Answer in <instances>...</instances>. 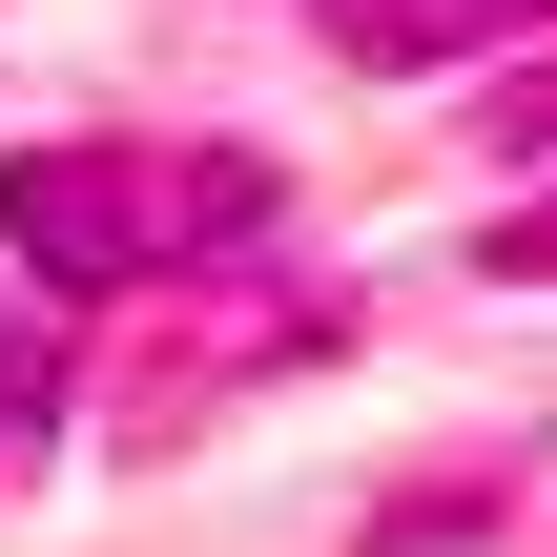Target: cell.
I'll return each instance as SVG.
<instances>
[{"mask_svg": "<svg viewBox=\"0 0 557 557\" xmlns=\"http://www.w3.org/2000/svg\"><path fill=\"white\" fill-rule=\"evenodd\" d=\"M227 227H269V165L248 145H103V124L0 145V248L41 289H145V269H207Z\"/></svg>", "mask_w": 557, "mask_h": 557, "instance_id": "6da1fadb", "label": "cell"}, {"mask_svg": "<svg viewBox=\"0 0 557 557\" xmlns=\"http://www.w3.org/2000/svg\"><path fill=\"white\" fill-rule=\"evenodd\" d=\"M557 0H331L351 62H475V41H537Z\"/></svg>", "mask_w": 557, "mask_h": 557, "instance_id": "7a4b0ae2", "label": "cell"}, {"mask_svg": "<svg viewBox=\"0 0 557 557\" xmlns=\"http://www.w3.org/2000/svg\"><path fill=\"white\" fill-rule=\"evenodd\" d=\"M41 413H62V331H21V310H0V434H41Z\"/></svg>", "mask_w": 557, "mask_h": 557, "instance_id": "3957f363", "label": "cell"}, {"mask_svg": "<svg viewBox=\"0 0 557 557\" xmlns=\"http://www.w3.org/2000/svg\"><path fill=\"white\" fill-rule=\"evenodd\" d=\"M475 269H496V289H557V186L517 207V227H496V248H475Z\"/></svg>", "mask_w": 557, "mask_h": 557, "instance_id": "277c9868", "label": "cell"}, {"mask_svg": "<svg viewBox=\"0 0 557 557\" xmlns=\"http://www.w3.org/2000/svg\"><path fill=\"white\" fill-rule=\"evenodd\" d=\"M496 145H557V83H517V103H496Z\"/></svg>", "mask_w": 557, "mask_h": 557, "instance_id": "5b68a950", "label": "cell"}]
</instances>
